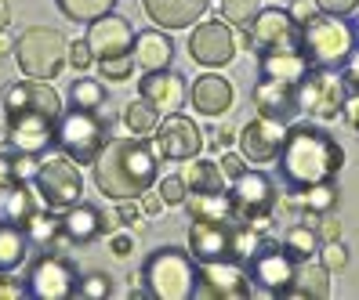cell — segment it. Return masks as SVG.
I'll return each instance as SVG.
<instances>
[{
	"label": "cell",
	"mask_w": 359,
	"mask_h": 300,
	"mask_svg": "<svg viewBox=\"0 0 359 300\" xmlns=\"http://www.w3.org/2000/svg\"><path fill=\"white\" fill-rule=\"evenodd\" d=\"M4 113H8V141L15 152L26 156H44L55 145V127L62 116V98L48 80H22L8 87L4 94Z\"/></svg>",
	"instance_id": "obj_1"
},
{
	"label": "cell",
	"mask_w": 359,
	"mask_h": 300,
	"mask_svg": "<svg viewBox=\"0 0 359 300\" xmlns=\"http://www.w3.org/2000/svg\"><path fill=\"white\" fill-rule=\"evenodd\" d=\"M341 163H345V148L327 127H316V123L287 127L276 166L290 192H305L320 181H334Z\"/></svg>",
	"instance_id": "obj_2"
},
{
	"label": "cell",
	"mask_w": 359,
	"mask_h": 300,
	"mask_svg": "<svg viewBox=\"0 0 359 300\" xmlns=\"http://www.w3.org/2000/svg\"><path fill=\"white\" fill-rule=\"evenodd\" d=\"M95 185L105 199H138L145 188L156 185L160 163L145 138H109L95 156Z\"/></svg>",
	"instance_id": "obj_3"
},
{
	"label": "cell",
	"mask_w": 359,
	"mask_h": 300,
	"mask_svg": "<svg viewBox=\"0 0 359 300\" xmlns=\"http://www.w3.org/2000/svg\"><path fill=\"white\" fill-rule=\"evenodd\" d=\"M142 283H145V297H153V300H193L196 297L193 253L178 250V246H160L145 261Z\"/></svg>",
	"instance_id": "obj_4"
},
{
	"label": "cell",
	"mask_w": 359,
	"mask_h": 300,
	"mask_svg": "<svg viewBox=\"0 0 359 300\" xmlns=\"http://www.w3.org/2000/svg\"><path fill=\"white\" fill-rule=\"evenodd\" d=\"M355 48V29L337 15H312L302 26V51L309 58V66L320 69H334L348 58V51Z\"/></svg>",
	"instance_id": "obj_5"
},
{
	"label": "cell",
	"mask_w": 359,
	"mask_h": 300,
	"mask_svg": "<svg viewBox=\"0 0 359 300\" xmlns=\"http://www.w3.org/2000/svg\"><path fill=\"white\" fill-rule=\"evenodd\" d=\"M66 48L69 40L51 26H33L11 44L18 69L29 80H55L62 66H66Z\"/></svg>",
	"instance_id": "obj_6"
},
{
	"label": "cell",
	"mask_w": 359,
	"mask_h": 300,
	"mask_svg": "<svg viewBox=\"0 0 359 300\" xmlns=\"http://www.w3.org/2000/svg\"><path fill=\"white\" fill-rule=\"evenodd\" d=\"M109 141V127L98 116V109H73L58 116L55 127V145L58 152H66L73 163H95L102 145Z\"/></svg>",
	"instance_id": "obj_7"
},
{
	"label": "cell",
	"mask_w": 359,
	"mask_h": 300,
	"mask_svg": "<svg viewBox=\"0 0 359 300\" xmlns=\"http://www.w3.org/2000/svg\"><path fill=\"white\" fill-rule=\"evenodd\" d=\"M33 185L40 192V199L48 203V210H69L83 196V174L66 152H51L40 159Z\"/></svg>",
	"instance_id": "obj_8"
},
{
	"label": "cell",
	"mask_w": 359,
	"mask_h": 300,
	"mask_svg": "<svg viewBox=\"0 0 359 300\" xmlns=\"http://www.w3.org/2000/svg\"><path fill=\"white\" fill-rule=\"evenodd\" d=\"M348 83L334 69H309L298 80V113H309L316 120H337L348 101Z\"/></svg>",
	"instance_id": "obj_9"
},
{
	"label": "cell",
	"mask_w": 359,
	"mask_h": 300,
	"mask_svg": "<svg viewBox=\"0 0 359 300\" xmlns=\"http://www.w3.org/2000/svg\"><path fill=\"white\" fill-rule=\"evenodd\" d=\"M229 199H232V221L255 224L265 231L272 210H276V185L262 170H243L240 178H232Z\"/></svg>",
	"instance_id": "obj_10"
},
{
	"label": "cell",
	"mask_w": 359,
	"mask_h": 300,
	"mask_svg": "<svg viewBox=\"0 0 359 300\" xmlns=\"http://www.w3.org/2000/svg\"><path fill=\"white\" fill-rule=\"evenodd\" d=\"M294 268H298V257H294L287 246L269 243V239L247 257V278H250V286H258L269 297H283L287 293L290 278H294Z\"/></svg>",
	"instance_id": "obj_11"
},
{
	"label": "cell",
	"mask_w": 359,
	"mask_h": 300,
	"mask_svg": "<svg viewBox=\"0 0 359 300\" xmlns=\"http://www.w3.org/2000/svg\"><path fill=\"white\" fill-rule=\"evenodd\" d=\"M247 51H276V48H302V26L280 8H258V15L243 26Z\"/></svg>",
	"instance_id": "obj_12"
},
{
	"label": "cell",
	"mask_w": 359,
	"mask_h": 300,
	"mask_svg": "<svg viewBox=\"0 0 359 300\" xmlns=\"http://www.w3.org/2000/svg\"><path fill=\"white\" fill-rule=\"evenodd\" d=\"M255 293L240 261H203L196 264V297L203 300H247Z\"/></svg>",
	"instance_id": "obj_13"
},
{
	"label": "cell",
	"mask_w": 359,
	"mask_h": 300,
	"mask_svg": "<svg viewBox=\"0 0 359 300\" xmlns=\"http://www.w3.org/2000/svg\"><path fill=\"white\" fill-rule=\"evenodd\" d=\"M76 283H80V275H76V268L66 261V257L44 253L29 268L26 293L36 297V300H73L76 297Z\"/></svg>",
	"instance_id": "obj_14"
},
{
	"label": "cell",
	"mask_w": 359,
	"mask_h": 300,
	"mask_svg": "<svg viewBox=\"0 0 359 300\" xmlns=\"http://www.w3.org/2000/svg\"><path fill=\"white\" fill-rule=\"evenodd\" d=\"M153 134H156L160 156L178 159V163L196 159V156H200V148H203V131H200V127L189 120V116H178V113H171L167 120H160Z\"/></svg>",
	"instance_id": "obj_15"
},
{
	"label": "cell",
	"mask_w": 359,
	"mask_h": 300,
	"mask_svg": "<svg viewBox=\"0 0 359 300\" xmlns=\"http://www.w3.org/2000/svg\"><path fill=\"white\" fill-rule=\"evenodd\" d=\"M232 55H236V36H232V26L225 22H200L193 36H189V58L207 69L229 66Z\"/></svg>",
	"instance_id": "obj_16"
},
{
	"label": "cell",
	"mask_w": 359,
	"mask_h": 300,
	"mask_svg": "<svg viewBox=\"0 0 359 300\" xmlns=\"http://www.w3.org/2000/svg\"><path fill=\"white\" fill-rule=\"evenodd\" d=\"M283 138H287V123L280 120H269V116H258L250 120L243 131H240V148H243V159L255 163V166H265V163H276L280 148H283Z\"/></svg>",
	"instance_id": "obj_17"
},
{
	"label": "cell",
	"mask_w": 359,
	"mask_h": 300,
	"mask_svg": "<svg viewBox=\"0 0 359 300\" xmlns=\"http://www.w3.org/2000/svg\"><path fill=\"white\" fill-rule=\"evenodd\" d=\"M91 29H88V48H91V55H95V62H102V58H120V55H131V48H135V26L128 22V18H120V15H102V18H95V22H88Z\"/></svg>",
	"instance_id": "obj_18"
},
{
	"label": "cell",
	"mask_w": 359,
	"mask_h": 300,
	"mask_svg": "<svg viewBox=\"0 0 359 300\" xmlns=\"http://www.w3.org/2000/svg\"><path fill=\"white\" fill-rule=\"evenodd\" d=\"M232 228H236V221H193L189 224V253H193V261L196 264L229 261L232 257Z\"/></svg>",
	"instance_id": "obj_19"
},
{
	"label": "cell",
	"mask_w": 359,
	"mask_h": 300,
	"mask_svg": "<svg viewBox=\"0 0 359 300\" xmlns=\"http://www.w3.org/2000/svg\"><path fill=\"white\" fill-rule=\"evenodd\" d=\"M255 105H258V116L290 123L294 116H298V83L258 76V83H255Z\"/></svg>",
	"instance_id": "obj_20"
},
{
	"label": "cell",
	"mask_w": 359,
	"mask_h": 300,
	"mask_svg": "<svg viewBox=\"0 0 359 300\" xmlns=\"http://www.w3.org/2000/svg\"><path fill=\"white\" fill-rule=\"evenodd\" d=\"M116 217H105L98 206H88V203H73L69 210H62V221H58V231L66 235L69 243H91L98 235L113 231Z\"/></svg>",
	"instance_id": "obj_21"
},
{
	"label": "cell",
	"mask_w": 359,
	"mask_h": 300,
	"mask_svg": "<svg viewBox=\"0 0 359 300\" xmlns=\"http://www.w3.org/2000/svg\"><path fill=\"white\" fill-rule=\"evenodd\" d=\"M138 94L156 105L160 113H175L178 105L185 101V80L171 69H156V73H145L138 83Z\"/></svg>",
	"instance_id": "obj_22"
},
{
	"label": "cell",
	"mask_w": 359,
	"mask_h": 300,
	"mask_svg": "<svg viewBox=\"0 0 359 300\" xmlns=\"http://www.w3.org/2000/svg\"><path fill=\"white\" fill-rule=\"evenodd\" d=\"M142 4H145V15H149L156 26L185 29V26H193L196 18L207 15L210 0H142Z\"/></svg>",
	"instance_id": "obj_23"
},
{
	"label": "cell",
	"mask_w": 359,
	"mask_h": 300,
	"mask_svg": "<svg viewBox=\"0 0 359 300\" xmlns=\"http://www.w3.org/2000/svg\"><path fill=\"white\" fill-rule=\"evenodd\" d=\"M131 58H135V66H138L142 73L171 69V62H175V44H171V36H167V33L145 29V33H135Z\"/></svg>",
	"instance_id": "obj_24"
},
{
	"label": "cell",
	"mask_w": 359,
	"mask_h": 300,
	"mask_svg": "<svg viewBox=\"0 0 359 300\" xmlns=\"http://www.w3.org/2000/svg\"><path fill=\"white\" fill-rule=\"evenodd\" d=\"M309 58L302 48H276V51H262L258 55V73L269 80H283V83H298L309 73Z\"/></svg>",
	"instance_id": "obj_25"
},
{
	"label": "cell",
	"mask_w": 359,
	"mask_h": 300,
	"mask_svg": "<svg viewBox=\"0 0 359 300\" xmlns=\"http://www.w3.org/2000/svg\"><path fill=\"white\" fill-rule=\"evenodd\" d=\"M189 98H193V105H196V113H203V116H222V113H229V105H232V83L225 80V76H215V73H207V76H200L193 87H189Z\"/></svg>",
	"instance_id": "obj_26"
},
{
	"label": "cell",
	"mask_w": 359,
	"mask_h": 300,
	"mask_svg": "<svg viewBox=\"0 0 359 300\" xmlns=\"http://www.w3.org/2000/svg\"><path fill=\"white\" fill-rule=\"evenodd\" d=\"M33 243H29V231L15 221H0V275H11L26 264Z\"/></svg>",
	"instance_id": "obj_27"
},
{
	"label": "cell",
	"mask_w": 359,
	"mask_h": 300,
	"mask_svg": "<svg viewBox=\"0 0 359 300\" xmlns=\"http://www.w3.org/2000/svg\"><path fill=\"white\" fill-rule=\"evenodd\" d=\"M36 213V196H33V188L29 181H8V185H0V221H15V224H22Z\"/></svg>",
	"instance_id": "obj_28"
},
{
	"label": "cell",
	"mask_w": 359,
	"mask_h": 300,
	"mask_svg": "<svg viewBox=\"0 0 359 300\" xmlns=\"http://www.w3.org/2000/svg\"><path fill=\"white\" fill-rule=\"evenodd\" d=\"M185 206H189V217L193 221H232L229 188H222V192H189Z\"/></svg>",
	"instance_id": "obj_29"
},
{
	"label": "cell",
	"mask_w": 359,
	"mask_h": 300,
	"mask_svg": "<svg viewBox=\"0 0 359 300\" xmlns=\"http://www.w3.org/2000/svg\"><path fill=\"white\" fill-rule=\"evenodd\" d=\"M283 297H316V300H327L330 297V278H327V268L323 264H312L305 257L302 268H294V278Z\"/></svg>",
	"instance_id": "obj_30"
},
{
	"label": "cell",
	"mask_w": 359,
	"mask_h": 300,
	"mask_svg": "<svg viewBox=\"0 0 359 300\" xmlns=\"http://www.w3.org/2000/svg\"><path fill=\"white\" fill-rule=\"evenodd\" d=\"M182 181H185V188H193V192H222V188H229L218 159H196V163H189Z\"/></svg>",
	"instance_id": "obj_31"
},
{
	"label": "cell",
	"mask_w": 359,
	"mask_h": 300,
	"mask_svg": "<svg viewBox=\"0 0 359 300\" xmlns=\"http://www.w3.org/2000/svg\"><path fill=\"white\" fill-rule=\"evenodd\" d=\"M123 123H128V131L135 138H145V134H153L156 131V123H160V109L156 105H149L142 94L128 105V113H123Z\"/></svg>",
	"instance_id": "obj_32"
},
{
	"label": "cell",
	"mask_w": 359,
	"mask_h": 300,
	"mask_svg": "<svg viewBox=\"0 0 359 300\" xmlns=\"http://www.w3.org/2000/svg\"><path fill=\"white\" fill-rule=\"evenodd\" d=\"M55 4L73 22H95V18L109 15L116 8V0H55Z\"/></svg>",
	"instance_id": "obj_33"
},
{
	"label": "cell",
	"mask_w": 359,
	"mask_h": 300,
	"mask_svg": "<svg viewBox=\"0 0 359 300\" xmlns=\"http://www.w3.org/2000/svg\"><path fill=\"white\" fill-rule=\"evenodd\" d=\"M69 101L76 105V109H102V105H105V83L102 80H91V76L73 80Z\"/></svg>",
	"instance_id": "obj_34"
},
{
	"label": "cell",
	"mask_w": 359,
	"mask_h": 300,
	"mask_svg": "<svg viewBox=\"0 0 359 300\" xmlns=\"http://www.w3.org/2000/svg\"><path fill=\"white\" fill-rule=\"evenodd\" d=\"M294 257H312V253H320V231H316L312 224H294L290 231H287V243H283Z\"/></svg>",
	"instance_id": "obj_35"
},
{
	"label": "cell",
	"mask_w": 359,
	"mask_h": 300,
	"mask_svg": "<svg viewBox=\"0 0 359 300\" xmlns=\"http://www.w3.org/2000/svg\"><path fill=\"white\" fill-rule=\"evenodd\" d=\"M302 206H305L309 213H330V210L337 206V188H334V181H320V185L305 188V192H302Z\"/></svg>",
	"instance_id": "obj_36"
},
{
	"label": "cell",
	"mask_w": 359,
	"mask_h": 300,
	"mask_svg": "<svg viewBox=\"0 0 359 300\" xmlns=\"http://www.w3.org/2000/svg\"><path fill=\"white\" fill-rule=\"evenodd\" d=\"M258 15V0H222V22L243 29Z\"/></svg>",
	"instance_id": "obj_37"
},
{
	"label": "cell",
	"mask_w": 359,
	"mask_h": 300,
	"mask_svg": "<svg viewBox=\"0 0 359 300\" xmlns=\"http://www.w3.org/2000/svg\"><path fill=\"white\" fill-rule=\"evenodd\" d=\"M98 76L113 80V83H123L135 76V58L131 55H120V58H102L98 62Z\"/></svg>",
	"instance_id": "obj_38"
},
{
	"label": "cell",
	"mask_w": 359,
	"mask_h": 300,
	"mask_svg": "<svg viewBox=\"0 0 359 300\" xmlns=\"http://www.w3.org/2000/svg\"><path fill=\"white\" fill-rule=\"evenodd\" d=\"M109 293H113V283L102 271H91L88 278H80V283H76V297H83V300H105Z\"/></svg>",
	"instance_id": "obj_39"
},
{
	"label": "cell",
	"mask_w": 359,
	"mask_h": 300,
	"mask_svg": "<svg viewBox=\"0 0 359 300\" xmlns=\"http://www.w3.org/2000/svg\"><path fill=\"white\" fill-rule=\"evenodd\" d=\"M156 196H160L167 206H178V203H185L189 192H185V181H182V178H160V181H156Z\"/></svg>",
	"instance_id": "obj_40"
},
{
	"label": "cell",
	"mask_w": 359,
	"mask_h": 300,
	"mask_svg": "<svg viewBox=\"0 0 359 300\" xmlns=\"http://www.w3.org/2000/svg\"><path fill=\"white\" fill-rule=\"evenodd\" d=\"M66 62L76 69V73H83L95 62V55H91V48H88V40H73V44L66 48Z\"/></svg>",
	"instance_id": "obj_41"
},
{
	"label": "cell",
	"mask_w": 359,
	"mask_h": 300,
	"mask_svg": "<svg viewBox=\"0 0 359 300\" xmlns=\"http://www.w3.org/2000/svg\"><path fill=\"white\" fill-rule=\"evenodd\" d=\"M320 253H323V268L327 271H341L348 264V253H345L341 243H327V246H320Z\"/></svg>",
	"instance_id": "obj_42"
},
{
	"label": "cell",
	"mask_w": 359,
	"mask_h": 300,
	"mask_svg": "<svg viewBox=\"0 0 359 300\" xmlns=\"http://www.w3.org/2000/svg\"><path fill=\"white\" fill-rule=\"evenodd\" d=\"M316 8H320L323 15H337V18H345L359 8V0H316Z\"/></svg>",
	"instance_id": "obj_43"
},
{
	"label": "cell",
	"mask_w": 359,
	"mask_h": 300,
	"mask_svg": "<svg viewBox=\"0 0 359 300\" xmlns=\"http://www.w3.org/2000/svg\"><path fill=\"white\" fill-rule=\"evenodd\" d=\"M218 166H222L225 181H232V178H240L243 170H247V159H243V152H240V156H236V152H225V156L218 159Z\"/></svg>",
	"instance_id": "obj_44"
},
{
	"label": "cell",
	"mask_w": 359,
	"mask_h": 300,
	"mask_svg": "<svg viewBox=\"0 0 359 300\" xmlns=\"http://www.w3.org/2000/svg\"><path fill=\"white\" fill-rule=\"evenodd\" d=\"M287 15H290L294 22H298V26H305V22H309L312 15H320V8H316V0H294Z\"/></svg>",
	"instance_id": "obj_45"
},
{
	"label": "cell",
	"mask_w": 359,
	"mask_h": 300,
	"mask_svg": "<svg viewBox=\"0 0 359 300\" xmlns=\"http://www.w3.org/2000/svg\"><path fill=\"white\" fill-rule=\"evenodd\" d=\"M341 66H345V83H348V91H359V48H352L348 51V58L341 62Z\"/></svg>",
	"instance_id": "obj_46"
},
{
	"label": "cell",
	"mask_w": 359,
	"mask_h": 300,
	"mask_svg": "<svg viewBox=\"0 0 359 300\" xmlns=\"http://www.w3.org/2000/svg\"><path fill=\"white\" fill-rule=\"evenodd\" d=\"M26 293V286H15V283H8L4 275H0V300H8V297H22Z\"/></svg>",
	"instance_id": "obj_47"
},
{
	"label": "cell",
	"mask_w": 359,
	"mask_h": 300,
	"mask_svg": "<svg viewBox=\"0 0 359 300\" xmlns=\"http://www.w3.org/2000/svg\"><path fill=\"white\" fill-rule=\"evenodd\" d=\"M116 221H123V224H138V210L131 206V199H123V206H120V217Z\"/></svg>",
	"instance_id": "obj_48"
},
{
	"label": "cell",
	"mask_w": 359,
	"mask_h": 300,
	"mask_svg": "<svg viewBox=\"0 0 359 300\" xmlns=\"http://www.w3.org/2000/svg\"><path fill=\"white\" fill-rule=\"evenodd\" d=\"M142 206L149 210V213H156V210L163 206V199L156 196V192H149V188H145V192H142Z\"/></svg>",
	"instance_id": "obj_49"
},
{
	"label": "cell",
	"mask_w": 359,
	"mask_h": 300,
	"mask_svg": "<svg viewBox=\"0 0 359 300\" xmlns=\"http://www.w3.org/2000/svg\"><path fill=\"white\" fill-rule=\"evenodd\" d=\"M135 246H131V239H128V235H116V239H113V253L116 257H128Z\"/></svg>",
	"instance_id": "obj_50"
},
{
	"label": "cell",
	"mask_w": 359,
	"mask_h": 300,
	"mask_svg": "<svg viewBox=\"0 0 359 300\" xmlns=\"http://www.w3.org/2000/svg\"><path fill=\"white\" fill-rule=\"evenodd\" d=\"M337 235V221L330 217V213H323V228H320V239H334Z\"/></svg>",
	"instance_id": "obj_51"
},
{
	"label": "cell",
	"mask_w": 359,
	"mask_h": 300,
	"mask_svg": "<svg viewBox=\"0 0 359 300\" xmlns=\"http://www.w3.org/2000/svg\"><path fill=\"white\" fill-rule=\"evenodd\" d=\"M8 26H11V8H8V0H0V33Z\"/></svg>",
	"instance_id": "obj_52"
},
{
	"label": "cell",
	"mask_w": 359,
	"mask_h": 300,
	"mask_svg": "<svg viewBox=\"0 0 359 300\" xmlns=\"http://www.w3.org/2000/svg\"><path fill=\"white\" fill-rule=\"evenodd\" d=\"M215 141H218V145H229V141H232V134H229V131H218V138H215Z\"/></svg>",
	"instance_id": "obj_53"
},
{
	"label": "cell",
	"mask_w": 359,
	"mask_h": 300,
	"mask_svg": "<svg viewBox=\"0 0 359 300\" xmlns=\"http://www.w3.org/2000/svg\"><path fill=\"white\" fill-rule=\"evenodd\" d=\"M0 51H11V44H8V40H4V33H0Z\"/></svg>",
	"instance_id": "obj_54"
},
{
	"label": "cell",
	"mask_w": 359,
	"mask_h": 300,
	"mask_svg": "<svg viewBox=\"0 0 359 300\" xmlns=\"http://www.w3.org/2000/svg\"><path fill=\"white\" fill-rule=\"evenodd\" d=\"M355 36H359V22H355Z\"/></svg>",
	"instance_id": "obj_55"
},
{
	"label": "cell",
	"mask_w": 359,
	"mask_h": 300,
	"mask_svg": "<svg viewBox=\"0 0 359 300\" xmlns=\"http://www.w3.org/2000/svg\"><path fill=\"white\" fill-rule=\"evenodd\" d=\"M0 138H4V127H0Z\"/></svg>",
	"instance_id": "obj_56"
}]
</instances>
